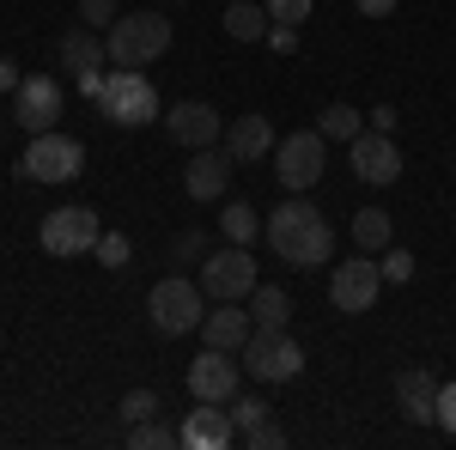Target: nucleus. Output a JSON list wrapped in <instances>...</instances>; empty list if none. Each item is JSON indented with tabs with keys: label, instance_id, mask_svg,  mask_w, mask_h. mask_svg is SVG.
Segmentation results:
<instances>
[{
	"label": "nucleus",
	"instance_id": "30",
	"mask_svg": "<svg viewBox=\"0 0 456 450\" xmlns=\"http://www.w3.org/2000/svg\"><path fill=\"white\" fill-rule=\"evenodd\" d=\"M378 274H384V286H389V280H395V286H408V280H414V256H408V250H384Z\"/></svg>",
	"mask_w": 456,
	"mask_h": 450
},
{
	"label": "nucleus",
	"instance_id": "17",
	"mask_svg": "<svg viewBox=\"0 0 456 450\" xmlns=\"http://www.w3.org/2000/svg\"><path fill=\"white\" fill-rule=\"evenodd\" d=\"M232 152H219V146H201L195 159H189V171H183V189L195 195V201H219L225 189H232Z\"/></svg>",
	"mask_w": 456,
	"mask_h": 450
},
{
	"label": "nucleus",
	"instance_id": "33",
	"mask_svg": "<svg viewBox=\"0 0 456 450\" xmlns=\"http://www.w3.org/2000/svg\"><path fill=\"white\" fill-rule=\"evenodd\" d=\"M244 445H249V450H281L286 432L274 426V420H262V426H249V432H244Z\"/></svg>",
	"mask_w": 456,
	"mask_h": 450
},
{
	"label": "nucleus",
	"instance_id": "4",
	"mask_svg": "<svg viewBox=\"0 0 456 450\" xmlns=\"http://www.w3.org/2000/svg\"><path fill=\"white\" fill-rule=\"evenodd\" d=\"M238 359H244V372L256 383H292L305 372V347L292 341L286 329H249V341L238 347Z\"/></svg>",
	"mask_w": 456,
	"mask_h": 450
},
{
	"label": "nucleus",
	"instance_id": "6",
	"mask_svg": "<svg viewBox=\"0 0 456 450\" xmlns=\"http://www.w3.org/2000/svg\"><path fill=\"white\" fill-rule=\"evenodd\" d=\"M98 238H104L98 208H55V213H43V225H37V243H43L55 262H68V256H92Z\"/></svg>",
	"mask_w": 456,
	"mask_h": 450
},
{
	"label": "nucleus",
	"instance_id": "10",
	"mask_svg": "<svg viewBox=\"0 0 456 450\" xmlns=\"http://www.w3.org/2000/svg\"><path fill=\"white\" fill-rule=\"evenodd\" d=\"M256 256H249V243H225V250H213L208 262H201V292L208 299H249L256 292Z\"/></svg>",
	"mask_w": 456,
	"mask_h": 450
},
{
	"label": "nucleus",
	"instance_id": "9",
	"mask_svg": "<svg viewBox=\"0 0 456 450\" xmlns=\"http://www.w3.org/2000/svg\"><path fill=\"white\" fill-rule=\"evenodd\" d=\"M378 292H384V274H378V262L365 256V250H353L347 262H335V274H329V305L347 316H365L378 305Z\"/></svg>",
	"mask_w": 456,
	"mask_h": 450
},
{
	"label": "nucleus",
	"instance_id": "12",
	"mask_svg": "<svg viewBox=\"0 0 456 450\" xmlns=\"http://www.w3.org/2000/svg\"><path fill=\"white\" fill-rule=\"evenodd\" d=\"M244 383V359H232L225 347H208L195 365H189V396L195 402H232Z\"/></svg>",
	"mask_w": 456,
	"mask_h": 450
},
{
	"label": "nucleus",
	"instance_id": "32",
	"mask_svg": "<svg viewBox=\"0 0 456 450\" xmlns=\"http://www.w3.org/2000/svg\"><path fill=\"white\" fill-rule=\"evenodd\" d=\"M79 19H86V25H92V31H98V25H116V19H122V12H116V0H79Z\"/></svg>",
	"mask_w": 456,
	"mask_h": 450
},
{
	"label": "nucleus",
	"instance_id": "37",
	"mask_svg": "<svg viewBox=\"0 0 456 450\" xmlns=\"http://www.w3.org/2000/svg\"><path fill=\"white\" fill-rule=\"evenodd\" d=\"M359 6V19H389L395 12V0H353Z\"/></svg>",
	"mask_w": 456,
	"mask_h": 450
},
{
	"label": "nucleus",
	"instance_id": "29",
	"mask_svg": "<svg viewBox=\"0 0 456 450\" xmlns=\"http://www.w3.org/2000/svg\"><path fill=\"white\" fill-rule=\"evenodd\" d=\"M225 408H232V420H238V432H249V426L268 420V402H262V396H232Z\"/></svg>",
	"mask_w": 456,
	"mask_h": 450
},
{
	"label": "nucleus",
	"instance_id": "2",
	"mask_svg": "<svg viewBox=\"0 0 456 450\" xmlns=\"http://www.w3.org/2000/svg\"><path fill=\"white\" fill-rule=\"evenodd\" d=\"M110 68H152L165 49H171V19L165 12H122L104 31Z\"/></svg>",
	"mask_w": 456,
	"mask_h": 450
},
{
	"label": "nucleus",
	"instance_id": "34",
	"mask_svg": "<svg viewBox=\"0 0 456 450\" xmlns=\"http://www.w3.org/2000/svg\"><path fill=\"white\" fill-rule=\"evenodd\" d=\"M438 426L456 438V383H444V389H438Z\"/></svg>",
	"mask_w": 456,
	"mask_h": 450
},
{
	"label": "nucleus",
	"instance_id": "19",
	"mask_svg": "<svg viewBox=\"0 0 456 450\" xmlns=\"http://www.w3.org/2000/svg\"><path fill=\"white\" fill-rule=\"evenodd\" d=\"M438 389L444 383L432 378V372H402L395 378V402H402V414L414 420V426H438Z\"/></svg>",
	"mask_w": 456,
	"mask_h": 450
},
{
	"label": "nucleus",
	"instance_id": "40",
	"mask_svg": "<svg viewBox=\"0 0 456 450\" xmlns=\"http://www.w3.org/2000/svg\"><path fill=\"white\" fill-rule=\"evenodd\" d=\"M0 92H19V61L0 55Z\"/></svg>",
	"mask_w": 456,
	"mask_h": 450
},
{
	"label": "nucleus",
	"instance_id": "20",
	"mask_svg": "<svg viewBox=\"0 0 456 450\" xmlns=\"http://www.w3.org/2000/svg\"><path fill=\"white\" fill-rule=\"evenodd\" d=\"M104 61H110V49L92 25H79V31L61 37V68H68L73 79H79V73H104Z\"/></svg>",
	"mask_w": 456,
	"mask_h": 450
},
{
	"label": "nucleus",
	"instance_id": "28",
	"mask_svg": "<svg viewBox=\"0 0 456 450\" xmlns=\"http://www.w3.org/2000/svg\"><path fill=\"white\" fill-rule=\"evenodd\" d=\"M92 256H98V262H104V268H128V256H134V243L122 238V232H104V238H98V250H92Z\"/></svg>",
	"mask_w": 456,
	"mask_h": 450
},
{
	"label": "nucleus",
	"instance_id": "35",
	"mask_svg": "<svg viewBox=\"0 0 456 450\" xmlns=\"http://www.w3.org/2000/svg\"><path fill=\"white\" fill-rule=\"evenodd\" d=\"M268 43H274V49H298V25H268Z\"/></svg>",
	"mask_w": 456,
	"mask_h": 450
},
{
	"label": "nucleus",
	"instance_id": "24",
	"mask_svg": "<svg viewBox=\"0 0 456 450\" xmlns=\"http://www.w3.org/2000/svg\"><path fill=\"white\" fill-rule=\"evenodd\" d=\"M183 445V426H171V420H141V426H128V450H171Z\"/></svg>",
	"mask_w": 456,
	"mask_h": 450
},
{
	"label": "nucleus",
	"instance_id": "7",
	"mask_svg": "<svg viewBox=\"0 0 456 450\" xmlns=\"http://www.w3.org/2000/svg\"><path fill=\"white\" fill-rule=\"evenodd\" d=\"M79 171H86V146L73 135H61V128L31 135L25 159H19V176H31V183H73Z\"/></svg>",
	"mask_w": 456,
	"mask_h": 450
},
{
	"label": "nucleus",
	"instance_id": "5",
	"mask_svg": "<svg viewBox=\"0 0 456 450\" xmlns=\"http://www.w3.org/2000/svg\"><path fill=\"white\" fill-rule=\"evenodd\" d=\"M98 110H104V122H116V128H146V122L159 116V92H152L146 68H116L110 73Z\"/></svg>",
	"mask_w": 456,
	"mask_h": 450
},
{
	"label": "nucleus",
	"instance_id": "26",
	"mask_svg": "<svg viewBox=\"0 0 456 450\" xmlns=\"http://www.w3.org/2000/svg\"><path fill=\"white\" fill-rule=\"evenodd\" d=\"M316 128H322V140H359V110L353 104H329L322 116H316Z\"/></svg>",
	"mask_w": 456,
	"mask_h": 450
},
{
	"label": "nucleus",
	"instance_id": "21",
	"mask_svg": "<svg viewBox=\"0 0 456 450\" xmlns=\"http://www.w3.org/2000/svg\"><path fill=\"white\" fill-rule=\"evenodd\" d=\"M389 238H395V225H389L384 208H359L353 213V250H365V256H384Z\"/></svg>",
	"mask_w": 456,
	"mask_h": 450
},
{
	"label": "nucleus",
	"instance_id": "23",
	"mask_svg": "<svg viewBox=\"0 0 456 450\" xmlns=\"http://www.w3.org/2000/svg\"><path fill=\"white\" fill-rule=\"evenodd\" d=\"M249 316H256V329H286V323H292V299H286V286H262V280H256V292H249Z\"/></svg>",
	"mask_w": 456,
	"mask_h": 450
},
{
	"label": "nucleus",
	"instance_id": "18",
	"mask_svg": "<svg viewBox=\"0 0 456 450\" xmlns=\"http://www.w3.org/2000/svg\"><path fill=\"white\" fill-rule=\"evenodd\" d=\"M249 329H256V316H249L244 299H213V311L201 316L208 347H225V353H238V347L249 341Z\"/></svg>",
	"mask_w": 456,
	"mask_h": 450
},
{
	"label": "nucleus",
	"instance_id": "25",
	"mask_svg": "<svg viewBox=\"0 0 456 450\" xmlns=\"http://www.w3.org/2000/svg\"><path fill=\"white\" fill-rule=\"evenodd\" d=\"M219 232H225V243H249L256 232H262V219H256L249 201H232V208L219 213Z\"/></svg>",
	"mask_w": 456,
	"mask_h": 450
},
{
	"label": "nucleus",
	"instance_id": "22",
	"mask_svg": "<svg viewBox=\"0 0 456 450\" xmlns=\"http://www.w3.org/2000/svg\"><path fill=\"white\" fill-rule=\"evenodd\" d=\"M268 6H256V0H232L225 6V37H238V43H262L268 37Z\"/></svg>",
	"mask_w": 456,
	"mask_h": 450
},
{
	"label": "nucleus",
	"instance_id": "36",
	"mask_svg": "<svg viewBox=\"0 0 456 450\" xmlns=\"http://www.w3.org/2000/svg\"><path fill=\"white\" fill-rule=\"evenodd\" d=\"M201 250H208V243H201V232H183V238H176V262H195Z\"/></svg>",
	"mask_w": 456,
	"mask_h": 450
},
{
	"label": "nucleus",
	"instance_id": "27",
	"mask_svg": "<svg viewBox=\"0 0 456 450\" xmlns=\"http://www.w3.org/2000/svg\"><path fill=\"white\" fill-rule=\"evenodd\" d=\"M152 414H159V396H152V389H128V396L116 402V420H122V426H141V420H152Z\"/></svg>",
	"mask_w": 456,
	"mask_h": 450
},
{
	"label": "nucleus",
	"instance_id": "39",
	"mask_svg": "<svg viewBox=\"0 0 456 450\" xmlns=\"http://www.w3.org/2000/svg\"><path fill=\"white\" fill-rule=\"evenodd\" d=\"M104 79H110V73H79V92L98 104V98H104Z\"/></svg>",
	"mask_w": 456,
	"mask_h": 450
},
{
	"label": "nucleus",
	"instance_id": "16",
	"mask_svg": "<svg viewBox=\"0 0 456 450\" xmlns=\"http://www.w3.org/2000/svg\"><path fill=\"white\" fill-rule=\"evenodd\" d=\"M274 146H281V135H274V122L256 110V116H238L232 128H225V152L238 159V165H262V159H274Z\"/></svg>",
	"mask_w": 456,
	"mask_h": 450
},
{
	"label": "nucleus",
	"instance_id": "1",
	"mask_svg": "<svg viewBox=\"0 0 456 450\" xmlns=\"http://www.w3.org/2000/svg\"><path fill=\"white\" fill-rule=\"evenodd\" d=\"M262 238H268V250L281 256L286 268H322V262H335V225L311 201H281V208L268 213Z\"/></svg>",
	"mask_w": 456,
	"mask_h": 450
},
{
	"label": "nucleus",
	"instance_id": "38",
	"mask_svg": "<svg viewBox=\"0 0 456 450\" xmlns=\"http://www.w3.org/2000/svg\"><path fill=\"white\" fill-rule=\"evenodd\" d=\"M395 122H402V116H395L389 104H378V110H371V128H378V135H395Z\"/></svg>",
	"mask_w": 456,
	"mask_h": 450
},
{
	"label": "nucleus",
	"instance_id": "13",
	"mask_svg": "<svg viewBox=\"0 0 456 450\" xmlns=\"http://www.w3.org/2000/svg\"><path fill=\"white\" fill-rule=\"evenodd\" d=\"M353 152V176L359 183H371V189H384L402 176V152H395V135H378V128H359V140H347Z\"/></svg>",
	"mask_w": 456,
	"mask_h": 450
},
{
	"label": "nucleus",
	"instance_id": "31",
	"mask_svg": "<svg viewBox=\"0 0 456 450\" xmlns=\"http://www.w3.org/2000/svg\"><path fill=\"white\" fill-rule=\"evenodd\" d=\"M262 6H268V19H274V25H305L316 0H262Z\"/></svg>",
	"mask_w": 456,
	"mask_h": 450
},
{
	"label": "nucleus",
	"instance_id": "8",
	"mask_svg": "<svg viewBox=\"0 0 456 450\" xmlns=\"http://www.w3.org/2000/svg\"><path fill=\"white\" fill-rule=\"evenodd\" d=\"M322 165H329L322 128H298V135H286L274 146V176H281V189H292V195H305L316 176H322Z\"/></svg>",
	"mask_w": 456,
	"mask_h": 450
},
{
	"label": "nucleus",
	"instance_id": "3",
	"mask_svg": "<svg viewBox=\"0 0 456 450\" xmlns=\"http://www.w3.org/2000/svg\"><path fill=\"white\" fill-rule=\"evenodd\" d=\"M146 316H152V329L176 341V335H195L201 329V316H208V292L195 286V280H159L152 292H146Z\"/></svg>",
	"mask_w": 456,
	"mask_h": 450
},
{
	"label": "nucleus",
	"instance_id": "11",
	"mask_svg": "<svg viewBox=\"0 0 456 450\" xmlns=\"http://www.w3.org/2000/svg\"><path fill=\"white\" fill-rule=\"evenodd\" d=\"M12 122H19L25 135H49V128L61 122V86H55L49 73L19 79V92H12Z\"/></svg>",
	"mask_w": 456,
	"mask_h": 450
},
{
	"label": "nucleus",
	"instance_id": "15",
	"mask_svg": "<svg viewBox=\"0 0 456 450\" xmlns=\"http://www.w3.org/2000/svg\"><path fill=\"white\" fill-rule=\"evenodd\" d=\"M232 438H238V420H232L225 402H195L189 420H183V445L189 450H225Z\"/></svg>",
	"mask_w": 456,
	"mask_h": 450
},
{
	"label": "nucleus",
	"instance_id": "14",
	"mask_svg": "<svg viewBox=\"0 0 456 450\" xmlns=\"http://www.w3.org/2000/svg\"><path fill=\"white\" fill-rule=\"evenodd\" d=\"M165 135H171L176 146H189V152H201V146H219L225 122H219V110H213V104H201V98H183V104L165 110Z\"/></svg>",
	"mask_w": 456,
	"mask_h": 450
}]
</instances>
